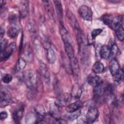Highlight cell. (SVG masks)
I'll use <instances>...</instances> for the list:
<instances>
[{"mask_svg":"<svg viewBox=\"0 0 124 124\" xmlns=\"http://www.w3.org/2000/svg\"><path fill=\"white\" fill-rule=\"evenodd\" d=\"M23 79L28 88L31 90L35 88L37 83V76L33 70L26 71L23 74Z\"/></svg>","mask_w":124,"mask_h":124,"instance_id":"6da1fadb","label":"cell"},{"mask_svg":"<svg viewBox=\"0 0 124 124\" xmlns=\"http://www.w3.org/2000/svg\"><path fill=\"white\" fill-rule=\"evenodd\" d=\"M78 13L80 16L86 21H91L93 18V12L92 9L87 5H82L79 6Z\"/></svg>","mask_w":124,"mask_h":124,"instance_id":"7a4b0ae2","label":"cell"},{"mask_svg":"<svg viewBox=\"0 0 124 124\" xmlns=\"http://www.w3.org/2000/svg\"><path fill=\"white\" fill-rule=\"evenodd\" d=\"M44 46L45 49L46 57L48 62L49 63H54L56 61V56L55 51L51 47L50 43L48 41L45 42Z\"/></svg>","mask_w":124,"mask_h":124,"instance_id":"3957f363","label":"cell"},{"mask_svg":"<svg viewBox=\"0 0 124 124\" xmlns=\"http://www.w3.org/2000/svg\"><path fill=\"white\" fill-rule=\"evenodd\" d=\"M99 116V111L95 106H92L88 109L86 114V121L88 124H93L97 119Z\"/></svg>","mask_w":124,"mask_h":124,"instance_id":"277c9868","label":"cell"},{"mask_svg":"<svg viewBox=\"0 0 124 124\" xmlns=\"http://www.w3.org/2000/svg\"><path fill=\"white\" fill-rule=\"evenodd\" d=\"M16 44L13 42L6 46V47L3 50L0 51V60L6 61L7 60L12 54L15 48Z\"/></svg>","mask_w":124,"mask_h":124,"instance_id":"5b68a950","label":"cell"},{"mask_svg":"<svg viewBox=\"0 0 124 124\" xmlns=\"http://www.w3.org/2000/svg\"><path fill=\"white\" fill-rule=\"evenodd\" d=\"M71 94L68 93H64L60 96L56 100L55 104L59 107H63L69 103L71 99Z\"/></svg>","mask_w":124,"mask_h":124,"instance_id":"8992f818","label":"cell"},{"mask_svg":"<svg viewBox=\"0 0 124 124\" xmlns=\"http://www.w3.org/2000/svg\"><path fill=\"white\" fill-rule=\"evenodd\" d=\"M105 89V86L102 82L95 86L93 90V97L94 99L98 100L99 99L104 93Z\"/></svg>","mask_w":124,"mask_h":124,"instance_id":"52a82bcc","label":"cell"},{"mask_svg":"<svg viewBox=\"0 0 124 124\" xmlns=\"http://www.w3.org/2000/svg\"><path fill=\"white\" fill-rule=\"evenodd\" d=\"M60 33L61 34L62 38L64 42V43H69L71 44L72 43V39L70 36V33L68 31L66 30V29L65 28V27L63 26V25L60 23Z\"/></svg>","mask_w":124,"mask_h":124,"instance_id":"ba28073f","label":"cell"},{"mask_svg":"<svg viewBox=\"0 0 124 124\" xmlns=\"http://www.w3.org/2000/svg\"><path fill=\"white\" fill-rule=\"evenodd\" d=\"M67 15V17L68 18V21L71 25V26L76 30L77 31H78L80 30L79 29V25L78 22V20L77 19L76 17L73 15V14L69 10H68L66 13Z\"/></svg>","mask_w":124,"mask_h":124,"instance_id":"9c48e42d","label":"cell"},{"mask_svg":"<svg viewBox=\"0 0 124 124\" xmlns=\"http://www.w3.org/2000/svg\"><path fill=\"white\" fill-rule=\"evenodd\" d=\"M11 100L10 94L5 90H1L0 93V107H4L9 104Z\"/></svg>","mask_w":124,"mask_h":124,"instance_id":"30bf717a","label":"cell"},{"mask_svg":"<svg viewBox=\"0 0 124 124\" xmlns=\"http://www.w3.org/2000/svg\"><path fill=\"white\" fill-rule=\"evenodd\" d=\"M102 82L101 77L94 73H91L88 77V83L93 87L99 84Z\"/></svg>","mask_w":124,"mask_h":124,"instance_id":"8fae6325","label":"cell"},{"mask_svg":"<svg viewBox=\"0 0 124 124\" xmlns=\"http://www.w3.org/2000/svg\"><path fill=\"white\" fill-rule=\"evenodd\" d=\"M123 26V17L122 16H118L114 18L110 24V26L111 28L116 31L119 28Z\"/></svg>","mask_w":124,"mask_h":124,"instance_id":"7c38bea8","label":"cell"},{"mask_svg":"<svg viewBox=\"0 0 124 124\" xmlns=\"http://www.w3.org/2000/svg\"><path fill=\"white\" fill-rule=\"evenodd\" d=\"M110 48L108 46L103 45L100 46L99 50V54L101 58L108 59L110 58Z\"/></svg>","mask_w":124,"mask_h":124,"instance_id":"4fadbf2b","label":"cell"},{"mask_svg":"<svg viewBox=\"0 0 124 124\" xmlns=\"http://www.w3.org/2000/svg\"><path fill=\"white\" fill-rule=\"evenodd\" d=\"M83 103L81 101H77L74 103L69 104L65 108L66 111L68 113H72L76 111L82 107Z\"/></svg>","mask_w":124,"mask_h":124,"instance_id":"5bb4252c","label":"cell"},{"mask_svg":"<svg viewBox=\"0 0 124 124\" xmlns=\"http://www.w3.org/2000/svg\"><path fill=\"white\" fill-rule=\"evenodd\" d=\"M120 66L116 59L112 58L109 64V69L112 76H114L120 70Z\"/></svg>","mask_w":124,"mask_h":124,"instance_id":"9a60e30c","label":"cell"},{"mask_svg":"<svg viewBox=\"0 0 124 124\" xmlns=\"http://www.w3.org/2000/svg\"><path fill=\"white\" fill-rule=\"evenodd\" d=\"M82 93V89L81 87L78 84H75L73 85L71 92V95L72 97L78 99L80 97Z\"/></svg>","mask_w":124,"mask_h":124,"instance_id":"2e32d148","label":"cell"},{"mask_svg":"<svg viewBox=\"0 0 124 124\" xmlns=\"http://www.w3.org/2000/svg\"><path fill=\"white\" fill-rule=\"evenodd\" d=\"M24 107L23 106L16 108L14 111L13 113V118L16 123H18L21 120L24 115Z\"/></svg>","mask_w":124,"mask_h":124,"instance_id":"e0dca14e","label":"cell"},{"mask_svg":"<svg viewBox=\"0 0 124 124\" xmlns=\"http://www.w3.org/2000/svg\"><path fill=\"white\" fill-rule=\"evenodd\" d=\"M39 71L41 75L46 79H49L50 78V73L46 65L43 62H40L39 63Z\"/></svg>","mask_w":124,"mask_h":124,"instance_id":"ac0fdd59","label":"cell"},{"mask_svg":"<svg viewBox=\"0 0 124 124\" xmlns=\"http://www.w3.org/2000/svg\"><path fill=\"white\" fill-rule=\"evenodd\" d=\"M49 114L55 120H57L60 118V113L58 109V107L54 103L51 104L49 108Z\"/></svg>","mask_w":124,"mask_h":124,"instance_id":"d6986e66","label":"cell"},{"mask_svg":"<svg viewBox=\"0 0 124 124\" xmlns=\"http://www.w3.org/2000/svg\"><path fill=\"white\" fill-rule=\"evenodd\" d=\"M55 9L56 11V13L57 15V16L60 21V23H62V15H63V12H62V3L61 1L60 0H55L54 1Z\"/></svg>","mask_w":124,"mask_h":124,"instance_id":"ffe728a7","label":"cell"},{"mask_svg":"<svg viewBox=\"0 0 124 124\" xmlns=\"http://www.w3.org/2000/svg\"><path fill=\"white\" fill-rule=\"evenodd\" d=\"M29 11V5H28V1L27 0H22L21 1L20 5L19 8V11L21 14V16L24 17H25Z\"/></svg>","mask_w":124,"mask_h":124,"instance_id":"44dd1931","label":"cell"},{"mask_svg":"<svg viewBox=\"0 0 124 124\" xmlns=\"http://www.w3.org/2000/svg\"><path fill=\"white\" fill-rule=\"evenodd\" d=\"M64 44L65 50L68 59L69 60H71L75 58L76 56L72 45L66 43H64Z\"/></svg>","mask_w":124,"mask_h":124,"instance_id":"7402d4cb","label":"cell"},{"mask_svg":"<svg viewBox=\"0 0 124 124\" xmlns=\"http://www.w3.org/2000/svg\"><path fill=\"white\" fill-rule=\"evenodd\" d=\"M43 3H44L45 9L47 14L50 17H52L53 16L54 10L51 1L48 0H43Z\"/></svg>","mask_w":124,"mask_h":124,"instance_id":"603a6c76","label":"cell"},{"mask_svg":"<svg viewBox=\"0 0 124 124\" xmlns=\"http://www.w3.org/2000/svg\"><path fill=\"white\" fill-rule=\"evenodd\" d=\"M92 70L93 73L95 74L101 73L104 70V66L102 62L97 61L93 64L92 67Z\"/></svg>","mask_w":124,"mask_h":124,"instance_id":"cb8c5ba5","label":"cell"},{"mask_svg":"<svg viewBox=\"0 0 124 124\" xmlns=\"http://www.w3.org/2000/svg\"><path fill=\"white\" fill-rule=\"evenodd\" d=\"M62 59H63L62 62H63V67L65 69V70H66L67 72L69 74H73L69 59L68 58H65V57H62Z\"/></svg>","mask_w":124,"mask_h":124,"instance_id":"d4e9b609","label":"cell"},{"mask_svg":"<svg viewBox=\"0 0 124 124\" xmlns=\"http://www.w3.org/2000/svg\"><path fill=\"white\" fill-rule=\"evenodd\" d=\"M35 110L36 113L37 114V117H39V121H41V120L43 119V118L45 115V109L43 108V107H42L41 106H37L36 107ZM39 121H38L37 122V123Z\"/></svg>","mask_w":124,"mask_h":124,"instance_id":"484cf974","label":"cell"},{"mask_svg":"<svg viewBox=\"0 0 124 124\" xmlns=\"http://www.w3.org/2000/svg\"><path fill=\"white\" fill-rule=\"evenodd\" d=\"M123 75H124V72L122 69H120L118 72L115 74L113 76V79L114 81L116 83H120L123 80Z\"/></svg>","mask_w":124,"mask_h":124,"instance_id":"4316f807","label":"cell"},{"mask_svg":"<svg viewBox=\"0 0 124 124\" xmlns=\"http://www.w3.org/2000/svg\"><path fill=\"white\" fill-rule=\"evenodd\" d=\"M18 30L16 27H11L8 31L7 34L11 38H15L18 34Z\"/></svg>","mask_w":124,"mask_h":124,"instance_id":"83f0119b","label":"cell"},{"mask_svg":"<svg viewBox=\"0 0 124 124\" xmlns=\"http://www.w3.org/2000/svg\"><path fill=\"white\" fill-rule=\"evenodd\" d=\"M24 51V55L25 57V58L29 60V59H32V52L31 48H30V46L28 45H26L25 46Z\"/></svg>","mask_w":124,"mask_h":124,"instance_id":"f1b7e54d","label":"cell"},{"mask_svg":"<svg viewBox=\"0 0 124 124\" xmlns=\"http://www.w3.org/2000/svg\"><path fill=\"white\" fill-rule=\"evenodd\" d=\"M81 114V110L80 109L74 111L72 113H70V114L68 116V119L70 121H74L77 119Z\"/></svg>","mask_w":124,"mask_h":124,"instance_id":"f546056e","label":"cell"},{"mask_svg":"<svg viewBox=\"0 0 124 124\" xmlns=\"http://www.w3.org/2000/svg\"><path fill=\"white\" fill-rule=\"evenodd\" d=\"M116 31V34L117 38L120 41H123L124 38V32L123 26L119 28Z\"/></svg>","mask_w":124,"mask_h":124,"instance_id":"4dcf8cb0","label":"cell"},{"mask_svg":"<svg viewBox=\"0 0 124 124\" xmlns=\"http://www.w3.org/2000/svg\"><path fill=\"white\" fill-rule=\"evenodd\" d=\"M26 65V62L25 60L22 58H20L18 60L17 64V68L18 70H21L25 68Z\"/></svg>","mask_w":124,"mask_h":124,"instance_id":"1f68e13d","label":"cell"},{"mask_svg":"<svg viewBox=\"0 0 124 124\" xmlns=\"http://www.w3.org/2000/svg\"><path fill=\"white\" fill-rule=\"evenodd\" d=\"M102 30L101 29H95L92 31L91 32V37L93 39H94L97 36L99 35L102 32Z\"/></svg>","mask_w":124,"mask_h":124,"instance_id":"d6a6232c","label":"cell"},{"mask_svg":"<svg viewBox=\"0 0 124 124\" xmlns=\"http://www.w3.org/2000/svg\"><path fill=\"white\" fill-rule=\"evenodd\" d=\"M110 48V52H111L110 57H113L116 55V54L118 52V47L116 45H115V44H113L111 45Z\"/></svg>","mask_w":124,"mask_h":124,"instance_id":"836d02e7","label":"cell"},{"mask_svg":"<svg viewBox=\"0 0 124 124\" xmlns=\"http://www.w3.org/2000/svg\"><path fill=\"white\" fill-rule=\"evenodd\" d=\"M12 79H13L12 76L10 74H7L3 76V77L2 78V81L4 83L8 84V83H9L10 82H11L12 81Z\"/></svg>","mask_w":124,"mask_h":124,"instance_id":"e575fe53","label":"cell"},{"mask_svg":"<svg viewBox=\"0 0 124 124\" xmlns=\"http://www.w3.org/2000/svg\"><path fill=\"white\" fill-rule=\"evenodd\" d=\"M8 40L7 39H3L0 42V51L3 50L8 46Z\"/></svg>","mask_w":124,"mask_h":124,"instance_id":"d590c367","label":"cell"},{"mask_svg":"<svg viewBox=\"0 0 124 124\" xmlns=\"http://www.w3.org/2000/svg\"><path fill=\"white\" fill-rule=\"evenodd\" d=\"M8 116L7 113L6 111H1L0 112V120H5Z\"/></svg>","mask_w":124,"mask_h":124,"instance_id":"8d00e7d4","label":"cell"},{"mask_svg":"<svg viewBox=\"0 0 124 124\" xmlns=\"http://www.w3.org/2000/svg\"><path fill=\"white\" fill-rule=\"evenodd\" d=\"M5 33V30L4 29H1L0 30V39H2V38L4 34Z\"/></svg>","mask_w":124,"mask_h":124,"instance_id":"74e56055","label":"cell"},{"mask_svg":"<svg viewBox=\"0 0 124 124\" xmlns=\"http://www.w3.org/2000/svg\"><path fill=\"white\" fill-rule=\"evenodd\" d=\"M5 1H4V0H0V8H2V6L3 5H5Z\"/></svg>","mask_w":124,"mask_h":124,"instance_id":"f35d334b","label":"cell"}]
</instances>
